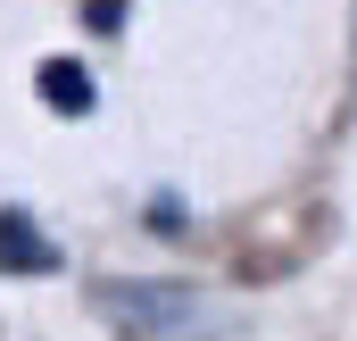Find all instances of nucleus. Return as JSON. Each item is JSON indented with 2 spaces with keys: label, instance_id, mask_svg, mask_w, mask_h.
<instances>
[{
  "label": "nucleus",
  "instance_id": "obj_2",
  "mask_svg": "<svg viewBox=\"0 0 357 341\" xmlns=\"http://www.w3.org/2000/svg\"><path fill=\"white\" fill-rule=\"evenodd\" d=\"M0 266H8V275H59V242H50L25 208H0Z\"/></svg>",
  "mask_w": 357,
  "mask_h": 341
},
{
  "label": "nucleus",
  "instance_id": "obj_4",
  "mask_svg": "<svg viewBox=\"0 0 357 341\" xmlns=\"http://www.w3.org/2000/svg\"><path fill=\"white\" fill-rule=\"evenodd\" d=\"M84 25L91 34H116L125 25V0H84Z\"/></svg>",
  "mask_w": 357,
  "mask_h": 341
},
{
  "label": "nucleus",
  "instance_id": "obj_1",
  "mask_svg": "<svg viewBox=\"0 0 357 341\" xmlns=\"http://www.w3.org/2000/svg\"><path fill=\"white\" fill-rule=\"evenodd\" d=\"M100 308H108L125 333H142V341H225V333H233V325L216 317V300H208V291H191V283L108 275V283H100Z\"/></svg>",
  "mask_w": 357,
  "mask_h": 341
},
{
  "label": "nucleus",
  "instance_id": "obj_3",
  "mask_svg": "<svg viewBox=\"0 0 357 341\" xmlns=\"http://www.w3.org/2000/svg\"><path fill=\"white\" fill-rule=\"evenodd\" d=\"M33 92H42L50 108H67V117H91V75L75 59H42V67H33Z\"/></svg>",
  "mask_w": 357,
  "mask_h": 341
}]
</instances>
